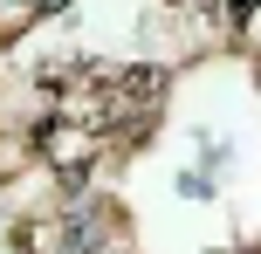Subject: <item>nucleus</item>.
Segmentation results:
<instances>
[{
  "instance_id": "1",
  "label": "nucleus",
  "mask_w": 261,
  "mask_h": 254,
  "mask_svg": "<svg viewBox=\"0 0 261 254\" xmlns=\"http://www.w3.org/2000/svg\"><path fill=\"white\" fill-rule=\"evenodd\" d=\"M213 14H220L227 35H241V27H248V14H254V0H213Z\"/></svg>"
}]
</instances>
